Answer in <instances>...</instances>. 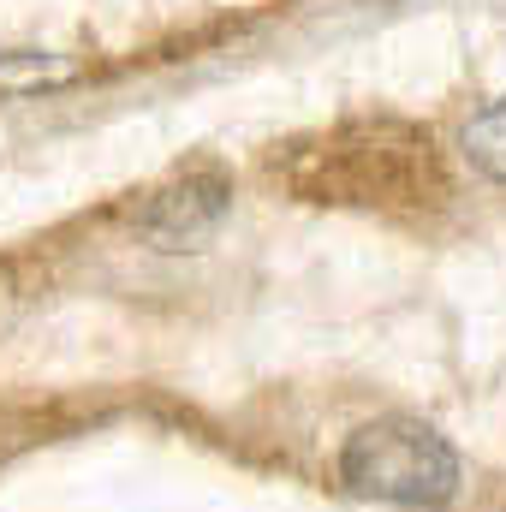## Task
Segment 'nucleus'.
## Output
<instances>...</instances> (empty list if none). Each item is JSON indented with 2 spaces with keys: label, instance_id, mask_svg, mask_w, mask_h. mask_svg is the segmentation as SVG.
Instances as JSON below:
<instances>
[{
  "label": "nucleus",
  "instance_id": "obj_3",
  "mask_svg": "<svg viewBox=\"0 0 506 512\" xmlns=\"http://www.w3.org/2000/svg\"><path fill=\"white\" fill-rule=\"evenodd\" d=\"M221 209H227V185L209 179V173H191V179L155 191L137 221H143V233H149L161 251H191V245H203V239L215 233Z\"/></svg>",
  "mask_w": 506,
  "mask_h": 512
},
{
  "label": "nucleus",
  "instance_id": "obj_4",
  "mask_svg": "<svg viewBox=\"0 0 506 512\" xmlns=\"http://www.w3.org/2000/svg\"><path fill=\"white\" fill-rule=\"evenodd\" d=\"M84 78V66L78 60H66V54H36V48H12V54H0V96H48V90H66V84H78Z\"/></svg>",
  "mask_w": 506,
  "mask_h": 512
},
{
  "label": "nucleus",
  "instance_id": "obj_5",
  "mask_svg": "<svg viewBox=\"0 0 506 512\" xmlns=\"http://www.w3.org/2000/svg\"><path fill=\"white\" fill-rule=\"evenodd\" d=\"M465 155H471V167H483L495 185H506V96L489 102V108L465 126Z\"/></svg>",
  "mask_w": 506,
  "mask_h": 512
},
{
  "label": "nucleus",
  "instance_id": "obj_1",
  "mask_svg": "<svg viewBox=\"0 0 506 512\" xmlns=\"http://www.w3.org/2000/svg\"><path fill=\"white\" fill-rule=\"evenodd\" d=\"M340 477L364 501H387V507H447L453 489H459V453L423 417H376V423H364L346 441Z\"/></svg>",
  "mask_w": 506,
  "mask_h": 512
},
{
  "label": "nucleus",
  "instance_id": "obj_2",
  "mask_svg": "<svg viewBox=\"0 0 506 512\" xmlns=\"http://www.w3.org/2000/svg\"><path fill=\"white\" fill-rule=\"evenodd\" d=\"M304 161H328V179L310 191H328L340 203H387V197H423L441 191L435 179V155H429V131L411 126H352L328 143V155H304ZM322 197V203H328Z\"/></svg>",
  "mask_w": 506,
  "mask_h": 512
}]
</instances>
